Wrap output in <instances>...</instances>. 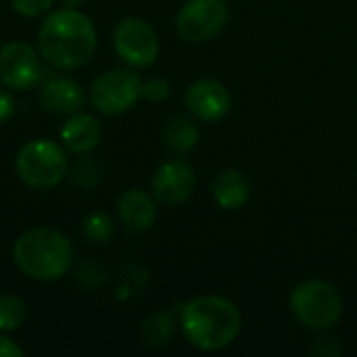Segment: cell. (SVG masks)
Segmentation results:
<instances>
[{
    "label": "cell",
    "mask_w": 357,
    "mask_h": 357,
    "mask_svg": "<svg viewBox=\"0 0 357 357\" xmlns=\"http://www.w3.org/2000/svg\"><path fill=\"white\" fill-rule=\"evenodd\" d=\"M36 40L44 63L61 71L84 67L94 56L98 46L94 21L79 8L65 6L44 15Z\"/></svg>",
    "instance_id": "cell-1"
},
{
    "label": "cell",
    "mask_w": 357,
    "mask_h": 357,
    "mask_svg": "<svg viewBox=\"0 0 357 357\" xmlns=\"http://www.w3.org/2000/svg\"><path fill=\"white\" fill-rule=\"evenodd\" d=\"M238 307L220 295H201L180 310V328L184 339L201 351H220L241 335Z\"/></svg>",
    "instance_id": "cell-2"
},
{
    "label": "cell",
    "mask_w": 357,
    "mask_h": 357,
    "mask_svg": "<svg viewBox=\"0 0 357 357\" xmlns=\"http://www.w3.org/2000/svg\"><path fill=\"white\" fill-rule=\"evenodd\" d=\"M73 259V243L56 228L25 230L13 245V264L23 276L38 282L61 280L71 270Z\"/></svg>",
    "instance_id": "cell-3"
},
{
    "label": "cell",
    "mask_w": 357,
    "mask_h": 357,
    "mask_svg": "<svg viewBox=\"0 0 357 357\" xmlns=\"http://www.w3.org/2000/svg\"><path fill=\"white\" fill-rule=\"evenodd\" d=\"M67 149L50 138H33L25 142L15 157V172L19 180L38 192L56 188L69 172Z\"/></svg>",
    "instance_id": "cell-4"
},
{
    "label": "cell",
    "mask_w": 357,
    "mask_h": 357,
    "mask_svg": "<svg viewBox=\"0 0 357 357\" xmlns=\"http://www.w3.org/2000/svg\"><path fill=\"white\" fill-rule=\"evenodd\" d=\"M293 316L312 331L333 328L343 314V299L335 284L326 280H305L291 293Z\"/></svg>",
    "instance_id": "cell-5"
},
{
    "label": "cell",
    "mask_w": 357,
    "mask_h": 357,
    "mask_svg": "<svg viewBox=\"0 0 357 357\" xmlns=\"http://www.w3.org/2000/svg\"><path fill=\"white\" fill-rule=\"evenodd\" d=\"M142 98V77L134 67L102 71L88 90L90 107L107 117L128 113Z\"/></svg>",
    "instance_id": "cell-6"
},
{
    "label": "cell",
    "mask_w": 357,
    "mask_h": 357,
    "mask_svg": "<svg viewBox=\"0 0 357 357\" xmlns=\"http://www.w3.org/2000/svg\"><path fill=\"white\" fill-rule=\"evenodd\" d=\"M113 50L128 67H151L161 50L159 33L146 19L126 17L113 29Z\"/></svg>",
    "instance_id": "cell-7"
},
{
    "label": "cell",
    "mask_w": 357,
    "mask_h": 357,
    "mask_svg": "<svg viewBox=\"0 0 357 357\" xmlns=\"http://www.w3.org/2000/svg\"><path fill=\"white\" fill-rule=\"evenodd\" d=\"M38 46L25 40L0 44V84L13 92H27L44 79V65Z\"/></svg>",
    "instance_id": "cell-8"
},
{
    "label": "cell",
    "mask_w": 357,
    "mask_h": 357,
    "mask_svg": "<svg viewBox=\"0 0 357 357\" xmlns=\"http://www.w3.org/2000/svg\"><path fill=\"white\" fill-rule=\"evenodd\" d=\"M228 23L226 0H186L176 15V29L182 40L203 44L213 40Z\"/></svg>",
    "instance_id": "cell-9"
},
{
    "label": "cell",
    "mask_w": 357,
    "mask_h": 357,
    "mask_svg": "<svg viewBox=\"0 0 357 357\" xmlns=\"http://www.w3.org/2000/svg\"><path fill=\"white\" fill-rule=\"evenodd\" d=\"M197 188L195 167L184 159H169L161 163L151 178V192L159 203L182 205L186 203Z\"/></svg>",
    "instance_id": "cell-10"
},
{
    "label": "cell",
    "mask_w": 357,
    "mask_h": 357,
    "mask_svg": "<svg viewBox=\"0 0 357 357\" xmlns=\"http://www.w3.org/2000/svg\"><path fill=\"white\" fill-rule=\"evenodd\" d=\"M184 102L192 117L205 123H215L228 115L232 96L222 82L213 77H199L186 88Z\"/></svg>",
    "instance_id": "cell-11"
},
{
    "label": "cell",
    "mask_w": 357,
    "mask_h": 357,
    "mask_svg": "<svg viewBox=\"0 0 357 357\" xmlns=\"http://www.w3.org/2000/svg\"><path fill=\"white\" fill-rule=\"evenodd\" d=\"M38 100L44 111L52 115H73L82 111V107L88 100V94L79 82H75L69 75L52 73L44 75V79L38 86Z\"/></svg>",
    "instance_id": "cell-12"
},
{
    "label": "cell",
    "mask_w": 357,
    "mask_h": 357,
    "mask_svg": "<svg viewBox=\"0 0 357 357\" xmlns=\"http://www.w3.org/2000/svg\"><path fill=\"white\" fill-rule=\"evenodd\" d=\"M59 140L69 155H88L94 153L102 142V123L96 115L77 111L67 115L65 123L59 130Z\"/></svg>",
    "instance_id": "cell-13"
},
{
    "label": "cell",
    "mask_w": 357,
    "mask_h": 357,
    "mask_svg": "<svg viewBox=\"0 0 357 357\" xmlns=\"http://www.w3.org/2000/svg\"><path fill=\"white\" fill-rule=\"evenodd\" d=\"M157 199L153 192L140 188H128L117 197L115 211L119 222L132 232H146L157 220Z\"/></svg>",
    "instance_id": "cell-14"
},
{
    "label": "cell",
    "mask_w": 357,
    "mask_h": 357,
    "mask_svg": "<svg viewBox=\"0 0 357 357\" xmlns=\"http://www.w3.org/2000/svg\"><path fill=\"white\" fill-rule=\"evenodd\" d=\"M211 195L224 211L243 209L251 199V182L241 169H224L211 184Z\"/></svg>",
    "instance_id": "cell-15"
},
{
    "label": "cell",
    "mask_w": 357,
    "mask_h": 357,
    "mask_svg": "<svg viewBox=\"0 0 357 357\" xmlns=\"http://www.w3.org/2000/svg\"><path fill=\"white\" fill-rule=\"evenodd\" d=\"M201 132L190 117H172L163 128V142L176 155H186L199 144Z\"/></svg>",
    "instance_id": "cell-16"
},
{
    "label": "cell",
    "mask_w": 357,
    "mask_h": 357,
    "mask_svg": "<svg viewBox=\"0 0 357 357\" xmlns=\"http://www.w3.org/2000/svg\"><path fill=\"white\" fill-rule=\"evenodd\" d=\"M176 335V318L169 312H155L146 316L140 324V341L151 349H161L169 345Z\"/></svg>",
    "instance_id": "cell-17"
},
{
    "label": "cell",
    "mask_w": 357,
    "mask_h": 357,
    "mask_svg": "<svg viewBox=\"0 0 357 357\" xmlns=\"http://www.w3.org/2000/svg\"><path fill=\"white\" fill-rule=\"evenodd\" d=\"M67 176L77 188L94 190L102 182L105 169H102V163L92 153H88V155H77V159L69 163Z\"/></svg>",
    "instance_id": "cell-18"
},
{
    "label": "cell",
    "mask_w": 357,
    "mask_h": 357,
    "mask_svg": "<svg viewBox=\"0 0 357 357\" xmlns=\"http://www.w3.org/2000/svg\"><path fill=\"white\" fill-rule=\"evenodd\" d=\"M27 320V303L19 295H0V333H15Z\"/></svg>",
    "instance_id": "cell-19"
},
{
    "label": "cell",
    "mask_w": 357,
    "mask_h": 357,
    "mask_svg": "<svg viewBox=\"0 0 357 357\" xmlns=\"http://www.w3.org/2000/svg\"><path fill=\"white\" fill-rule=\"evenodd\" d=\"M82 232L86 236L88 243L92 245H107L113 234H115V226L111 215L102 213V211H92L84 218L82 222Z\"/></svg>",
    "instance_id": "cell-20"
},
{
    "label": "cell",
    "mask_w": 357,
    "mask_h": 357,
    "mask_svg": "<svg viewBox=\"0 0 357 357\" xmlns=\"http://www.w3.org/2000/svg\"><path fill=\"white\" fill-rule=\"evenodd\" d=\"M8 2L17 15L27 17V19H36V17H42L48 10H52L56 0H8Z\"/></svg>",
    "instance_id": "cell-21"
},
{
    "label": "cell",
    "mask_w": 357,
    "mask_h": 357,
    "mask_svg": "<svg viewBox=\"0 0 357 357\" xmlns=\"http://www.w3.org/2000/svg\"><path fill=\"white\" fill-rule=\"evenodd\" d=\"M172 94V84L165 77H149L146 82H142V98H146L149 102H163L167 100Z\"/></svg>",
    "instance_id": "cell-22"
},
{
    "label": "cell",
    "mask_w": 357,
    "mask_h": 357,
    "mask_svg": "<svg viewBox=\"0 0 357 357\" xmlns=\"http://www.w3.org/2000/svg\"><path fill=\"white\" fill-rule=\"evenodd\" d=\"M15 109H17V102H15L13 90L0 84V123H6L15 115Z\"/></svg>",
    "instance_id": "cell-23"
},
{
    "label": "cell",
    "mask_w": 357,
    "mask_h": 357,
    "mask_svg": "<svg viewBox=\"0 0 357 357\" xmlns=\"http://www.w3.org/2000/svg\"><path fill=\"white\" fill-rule=\"evenodd\" d=\"M25 351L23 347L13 341L6 333H0V357H23Z\"/></svg>",
    "instance_id": "cell-24"
},
{
    "label": "cell",
    "mask_w": 357,
    "mask_h": 357,
    "mask_svg": "<svg viewBox=\"0 0 357 357\" xmlns=\"http://www.w3.org/2000/svg\"><path fill=\"white\" fill-rule=\"evenodd\" d=\"M343 347L337 343V339H318L314 345V356H341Z\"/></svg>",
    "instance_id": "cell-25"
},
{
    "label": "cell",
    "mask_w": 357,
    "mask_h": 357,
    "mask_svg": "<svg viewBox=\"0 0 357 357\" xmlns=\"http://www.w3.org/2000/svg\"><path fill=\"white\" fill-rule=\"evenodd\" d=\"M56 2L65 8H82L86 0H56Z\"/></svg>",
    "instance_id": "cell-26"
}]
</instances>
